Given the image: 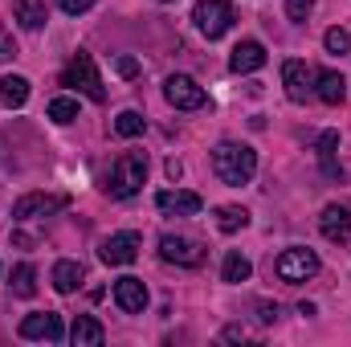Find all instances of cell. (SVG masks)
Returning <instances> with one entry per match:
<instances>
[{
    "instance_id": "cell-23",
    "label": "cell",
    "mask_w": 351,
    "mask_h": 347,
    "mask_svg": "<svg viewBox=\"0 0 351 347\" xmlns=\"http://www.w3.org/2000/svg\"><path fill=\"white\" fill-rule=\"evenodd\" d=\"M250 225V213L245 208H237V204H221L217 208V229L221 233H237V229H245Z\"/></svg>"
},
{
    "instance_id": "cell-34",
    "label": "cell",
    "mask_w": 351,
    "mask_h": 347,
    "mask_svg": "<svg viewBox=\"0 0 351 347\" xmlns=\"http://www.w3.org/2000/svg\"><path fill=\"white\" fill-rule=\"evenodd\" d=\"M184 176V168H180V160H168V180H180Z\"/></svg>"
},
{
    "instance_id": "cell-13",
    "label": "cell",
    "mask_w": 351,
    "mask_h": 347,
    "mask_svg": "<svg viewBox=\"0 0 351 347\" xmlns=\"http://www.w3.org/2000/svg\"><path fill=\"white\" fill-rule=\"evenodd\" d=\"M156 208L164 213V217H196L200 208H204V200L196 196V192H184V188H168V192H160L156 196Z\"/></svg>"
},
{
    "instance_id": "cell-18",
    "label": "cell",
    "mask_w": 351,
    "mask_h": 347,
    "mask_svg": "<svg viewBox=\"0 0 351 347\" xmlns=\"http://www.w3.org/2000/svg\"><path fill=\"white\" fill-rule=\"evenodd\" d=\"M70 339H74V347H102L106 331H102V323H98V319L78 315V319H74V327H70Z\"/></svg>"
},
{
    "instance_id": "cell-7",
    "label": "cell",
    "mask_w": 351,
    "mask_h": 347,
    "mask_svg": "<svg viewBox=\"0 0 351 347\" xmlns=\"http://www.w3.org/2000/svg\"><path fill=\"white\" fill-rule=\"evenodd\" d=\"M160 258L168 261V265L196 270V265H204V246L200 241H188V237H176V233H164L160 237Z\"/></svg>"
},
{
    "instance_id": "cell-30",
    "label": "cell",
    "mask_w": 351,
    "mask_h": 347,
    "mask_svg": "<svg viewBox=\"0 0 351 347\" xmlns=\"http://www.w3.org/2000/svg\"><path fill=\"white\" fill-rule=\"evenodd\" d=\"M245 339H250L245 327H225V331H221V344H245Z\"/></svg>"
},
{
    "instance_id": "cell-14",
    "label": "cell",
    "mask_w": 351,
    "mask_h": 347,
    "mask_svg": "<svg viewBox=\"0 0 351 347\" xmlns=\"http://www.w3.org/2000/svg\"><path fill=\"white\" fill-rule=\"evenodd\" d=\"M319 233H323L327 241H335V246L351 241V208H343V204H327L323 217H319Z\"/></svg>"
},
{
    "instance_id": "cell-17",
    "label": "cell",
    "mask_w": 351,
    "mask_h": 347,
    "mask_svg": "<svg viewBox=\"0 0 351 347\" xmlns=\"http://www.w3.org/2000/svg\"><path fill=\"white\" fill-rule=\"evenodd\" d=\"M82 278H86V270H82V261H58L53 265V290L58 294H74L78 286H82Z\"/></svg>"
},
{
    "instance_id": "cell-26",
    "label": "cell",
    "mask_w": 351,
    "mask_h": 347,
    "mask_svg": "<svg viewBox=\"0 0 351 347\" xmlns=\"http://www.w3.org/2000/svg\"><path fill=\"white\" fill-rule=\"evenodd\" d=\"M49 119H53V123H62V127H66V123H74V119H78V102H74V98H66V94H62V98H53V102H49Z\"/></svg>"
},
{
    "instance_id": "cell-12",
    "label": "cell",
    "mask_w": 351,
    "mask_h": 347,
    "mask_svg": "<svg viewBox=\"0 0 351 347\" xmlns=\"http://www.w3.org/2000/svg\"><path fill=\"white\" fill-rule=\"evenodd\" d=\"M114 302H119L127 315H143V307H147V286H143V278L123 274V278L114 282Z\"/></svg>"
},
{
    "instance_id": "cell-22",
    "label": "cell",
    "mask_w": 351,
    "mask_h": 347,
    "mask_svg": "<svg viewBox=\"0 0 351 347\" xmlns=\"http://www.w3.org/2000/svg\"><path fill=\"white\" fill-rule=\"evenodd\" d=\"M8 286H12L16 298H33V294H37V270H33L29 261H21V265L12 270V282H8Z\"/></svg>"
},
{
    "instance_id": "cell-9",
    "label": "cell",
    "mask_w": 351,
    "mask_h": 347,
    "mask_svg": "<svg viewBox=\"0 0 351 347\" xmlns=\"http://www.w3.org/2000/svg\"><path fill=\"white\" fill-rule=\"evenodd\" d=\"M66 327L58 311H33L21 319V339H45V344H62Z\"/></svg>"
},
{
    "instance_id": "cell-1",
    "label": "cell",
    "mask_w": 351,
    "mask_h": 347,
    "mask_svg": "<svg viewBox=\"0 0 351 347\" xmlns=\"http://www.w3.org/2000/svg\"><path fill=\"white\" fill-rule=\"evenodd\" d=\"M213 172H217L221 184L241 188V184H250V180L258 176V152H254L250 143H233V139H225V143L213 147Z\"/></svg>"
},
{
    "instance_id": "cell-2",
    "label": "cell",
    "mask_w": 351,
    "mask_h": 347,
    "mask_svg": "<svg viewBox=\"0 0 351 347\" xmlns=\"http://www.w3.org/2000/svg\"><path fill=\"white\" fill-rule=\"evenodd\" d=\"M147 180V152H123L114 164H110V176H106V192L114 200H131Z\"/></svg>"
},
{
    "instance_id": "cell-19",
    "label": "cell",
    "mask_w": 351,
    "mask_h": 347,
    "mask_svg": "<svg viewBox=\"0 0 351 347\" xmlns=\"http://www.w3.org/2000/svg\"><path fill=\"white\" fill-rule=\"evenodd\" d=\"M12 12H16L21 29H29V33H37V29L49 21V12H45V0H12Z\"/></svg>"
},
{
    "instance_id": "cell-25",
    "label": "cell",
    "mask_w": 351,
    "mask_h": 347,
    "mask_svg": "<svg viewBox=\"0 0 351 347\" xmlns=\"http://www.w3.org/2000/svg\"><path fill=\"white\" fill-rule=\"evenodd\" d=\"M143 115L139 110H119V119H114V135H123V139H135V135H143Z\"/></svg>"
},
{
    "instance_id": "cell-4",
    "label": "cell",
    "mask_w": 351,
    "mask_h": 347,
    "mask_svg": "<svg viewBox=\"0 0 351 347\" xmlns=\"http://www.w3.org/2000/svg\"><path fill=\"white\" fill-rule=\"evenodd\" d=\"M274 274H278L282 282L298 286V282H306V278H315V274H319V254H315V250H306V246H290V250H282V254H278Z\"/></svg>"
},
{
    "instance_id": "cell-11",
    "label": "cell",
    "mask_w": 351,
    "mask_h": 347,
    "mask_svg": "<svg viewBox=\"0 0 351 347\" xmlns=\"http://www.w3.org/2000/svg\"><path fill=\"white\" fill-rule=\"evenodd\" d=\"M311 82H315V70H306V62H298V58L282 62V86H286V98L290 102H306L315 94Z\"/></svg>"
},
{
    "instance_id": "cell-24",
    "label": "cell",
    "mask_w": 351,
    "mask_h": 347,
    "mask_svg": "<svg viewBox=\"0 0 351 347\" xmlns=\"http://www.w3.org/2000/svg\"><path fill=\"white\" fill-rule=\"evenodd\" d=\"M250 274H254V265H250V258L245 254H225V265H221V278L225 282H250Z\"/></svg>"
},
{
    "instance_id": "cell-5",
    "label": "cell",
    "mask_w": 351,
    "mask_h": 347,
    "mask_svg": "<svg viewBox=\"0 0 351 347\" xmlns=\"http://www.w3.org/2000/svg\"><path fill=\"white\" fill-rule=\"evenodd\" d=\"M192 21H196V29H200L208 41H221V37L233 29V4H229V0H200V4L192 8Z\"/></svg>"
},
{
    "instance_id": "cell-15",
    "label": "cell",
    "mask_w": 351,
    "mask_h": 347,
    "mask_svg": "<svg viewBox=\"0 0 351 347\" xmlns=\"http://www.w3.org/2000/svg\"><path fill=\"white\" fill-rule=\"evenodd\" d=\"M262 66H265V45L254 41V37L241 41V45L233 49V58H229V70H233V74H258Z\"/></svg>"
},
{
    "instance_id": "cell-33",
    "label": "cell",
    "mask_w": 351,
    "mask_h": 347,
    "mask_svg": "<svg viewBox=\"0 0 351 347\" xmlns=\"http://www.w3.org/2000/svg\"><path fill=\"white\" fill-rule=\"evenodd\" d=\"M258 311H262V315H258L262 323H274V319H278V302H274V307H269V302H258Z\"/></svg>"
},
{
    "instance_id": "cell-20",
    "label": "cell",
    "mask_w": 351,
    "mask_h": 347,
    "mask_svg": "<svg viewBox=\"0 0 351 347\" xmlns=\"http://www.w3.org/2000/svg\"><path fill=\"white\" fill-rule=\"evenodd\" d=\"M0 102H4L8 110H21V106L29 102V78L4 74V78H0Z\"/></svg>"
},
{
    "instance_id": "cell-21",
    "label": "cell",
    "mask_w": 351,
    "mask_h": 347,
    "mask_svg": "<svg viewBox=\"0 0 351 347\" xmlns=\"http://www.w3.org/2000/svg\"><path fill=\"white\" fill-rule=\"evenodd\" d=\"M335 152H339V131H323L319 135V164H323V172L331 176H343V168L335 164Z\"/></svg>"
},
{
    "instance_id": "cell-6",
    "label": "cell",
    "mask_w": 351,
    "mask_h": 347,
    "mask_svg": "<svg viewBox=\"0 0 351 347\" xmlns=\"http://www.w3.org/2000/svg\"><path fill=\"white\" fill-rule=\"evenodd\" d=\"M164 98L172 102L176 110H200V106H208L204 86H196V78H188V74H172L164 82Z\"/></svg>"
},
{
    "instance_id": "cell-3",
    "label": "cell",
    "mask_w": 351,
    "mask_h": 347,
    "mask_svg": "<svg viewBox=\"0 0 351 347\" xmlns=\"http://www.w3.org/2000/svg\"><path fill=\"white\" fill-rule=\"evenodd\" d=\"M62 82L74 90H82L90 102H106V86H102V78H98V66H94V58H90L86 49H78L70 62H66V70H62Z\"/></svg>"
},
{
    "instance_id": "cell-28",
    "label": "cell",
    "mask_w": 351,
    "mask_h": 347,
    "mask_svg": "<svg viewBox=\"0 0 351 347\" xmlns=\"http://www.w3.org/2000/svg\"><path fill=\"white\" fill-rule=\"evenodd\" d=\"M311 8H315V0H286V16L290 21H306Z\"/></svg>"
},
{
    "instance_id": "cell-8",
    "label": "cell",
    "mask_w": 351,
    "mask_h": 347,
    "mask_svg": "<svg viewBox=\"0 0 351 347\" xmlns=\"http://www.w3.org/2000/svg\"><path fill=\"white\" fill-rule=\"evenodd\" d=\"M139 246H143V237L135 229H123V233H110L98 246V258L106 261V265H131V261L139 258Z\"/></svg>"
},
{
    "instance_id": "cell-32",
    "label": "cell",
    "mask_w": 351,
    "mask_h": 347,
    "mask_svg": "<svg viewBox=\"0 0 351 347\" xmlns=\"http://www.w3.org/2000/svg\"><path fill=\"white\" fill-rule=\"evenodd\" d=\"M114 70H119L123 78H135V74H139V62H135V58H119V62H114Z\"/></svg>"
},
{
    "instance_id": "cell-27",
    "label": "cell",
    "mask_w": 351,
    "mask_h": 347,
    "mask_svg": "<svg viewBox=\"0 0 351 347\" xmlns=\"http://www.w3.org/2000/svg\"><path fill=\"white\" fill-rule=\"evenodd\" d=\"M323 45H327V53H339V58H343L351 49V33L348 29H327V33H323Z\"/></svg>"
},
{
    "instance_id": "cell-35",
    "label": "cell",
    "mask_w": 351,
    "mask_h": 347,
    "mask_svg": "<svg viewBox=\"0 0 351 347\" xmlns=\"http://www.w3.org/2000/svg\"><path fill=\"white\" fill-rule=\"evenodd\" d=\"M160 4H172V0H160Z\"/></svg>"
},
{
    "instance_id": "cell-31",
    "label": "cell",
    "mask_w": 351,
    "mask_h": 347,
    "mask_svg": "<svg viewBox=\"0 0 351 347\" xmlns=\"http://www.w3.org/2000/svg\"><path fill=\"white\" fill-rule=\"evenodd\" d=\"M8 58H16V45H12V37H8V29L0 25V62H8Z\"/></svg>"
},
{
    "instance_id": "cell-16",
    "label": "cell",
    "mask_w": 351,
    "mask_h": 347,
    "mask_svg": "<svg viewBox=\"0 0 351 347\" xmlns=\"http://www.w3.org/2000/svg\"><path fill=\"white\" fill-rule=\"evenodd\" d=\"M343 94H348L343 74H335V70H319V74H315V98H319V102L339 106V102H343Z\"/></svg>"
},
{
    "instance_id": "cell-29",
    "label": "cell",
    "mask_w": 351,
    "mask_h": 347,
    "mask_svg": "<svg viewBox=\"0 0 351 347\" xmlns=\"http://www.w3.org/2000/svg\"><path fill=\"white\" fill-rule=\"evenodd\" d=\"M58 8L70 12V16H78V12H90L94 8V0H58Z\"/></svg>"
},
{
    "instance_id": "cell-10",
    "label": "cell",
    "mask_w": 351,
    "mask_h": 347,
    "mask_svg": "<svg viewBox=\"0 0 351 347\" xmlns=\"http://www.w3.org/2000/svg\"><path fill=\"white\" fill-rule=\"evenodd\" d=\"M70 196H49V192H29L12 204V221H37V217H49L58 208H66Z\"/></svg>"
}]
</instances>
